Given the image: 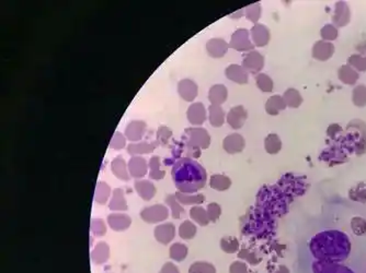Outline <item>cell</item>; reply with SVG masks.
Here are the masks:
<instances>
[{
  "label": "cell",
  "mask_w": 366,
  "mask_h": 273,
  "mask_svg": "<svg viewBox=\"0 0 366 273\" xmlns=\"http://www.w3.org/2000/svg\"><path fill=\"white\" fill-rule=\"evenodd\" d=\"M351 241L346 233L339 229H327L316 234L309 242L314 258L318 261L340 263L351 254Z\"/></svg>",
  "instance_id": "obj_1"
},
{
  "label": "cell",
  "mask_w": 366,
  "mask_h": 273,
  "mask_svg": "<svg viewBox=\"0 0 366 273\" xmlns=\"http://www.w3.org/2000/svg\"><path fill=\"white\" fill-rule=\"evenodd\" d=\"M178 192L194 194L205 186L207 175L202 165L190 158L179 160L171 171Z\"/></svg>",
  "instance_id": "obj_2"
},
{
  "label": "cell",
  "mask_w": 366,
  "mask_h": 273,
  "mask_svg": "<svg viewBox=\"0 0 366 273\" xmlns=\"http://www.w3.org/2000/svg\"><path fill=\"white\" fill-rule=\"evenodd\" d=\"M292 199L284 194L279 186L263 187L260 190L257 198L259 209H261L273 216H283L288 209V202Z\"/></svg>",
  "instance_id": "obj_3"
},
{
  "label": "cell",
  "mask_w": 366,
  "mask_h": 273,
  "mask_svg": "<svg viewBox=\"0 0 366 273\" xmlns=\"http://www.w3.org/2000/svg\"><path fill=\"white\" fill-rule=\"evenodd\" d=\"M344 137L340 138L344 150L356 154L366 152V125L361 120H354L348 125Z\"/></svg>",
  "instance_id": "obj_4"
},
{
  "label": "cell",
  "mask_w": 366,
  "mask_h": 273,
  "mask_svg": "<svg viewBox=\"0 0 366 273\" xmlns=\"http://www.w3.org/2000/svg\"><path fill=\"white\" fill-rule=\"evenodd\" d=\"M185 145L198 150H205L210 145V136L205 128L190 127L184 130Z\"/></svg>",
  "instance_id": "obj_5"
},
{
  "label": "cell",
  "mask_w": 366,
  "mask_h": 273,
  "mask_svg": "<svg viewBox=\"0 0 366 273\" xmlns=\"http://www.w3.org/2000/svg\"><path fill=\"white\" fill-rule=\"evenodd\" d=\"M278 186L282 192L290 198L291 196H302L306 192L307 188L304 178L293 175V174L284 175L278 183Z\"/></svg>",
  "instance_id": "obj_6"
},
{
  "label": "cell",
  "mask_w": 366,
  "mask_h": 273,
  "mask_svg": "<svg viewBox=\"0 0 366 273\" xmlns=\"http://www.w3.org/2000/svg\"><path fill=\"white\" fill-rule=\"evenodd\" d=\"M229 47L237 52H252L255 48L251 40L250 31L246 29H238L233 33L229 42Z\"/></svg>",
  "instance_id": "obj_7"
},
{
  "label": "cell",
  "mask_w": 366,
  "mask_h": 273,
  "mask_svg": "<svg viewBox=\"0 0 366 273\" xmlns=\"http://www.w3.org/2000/svg\"><path fill=\"white\" fill-rule=\"evenodd\" d=\"M169 217V209L164 204H153L146 206L141 211V218L144 222L149 224L164 222Z\"/></svg>",
  "instance_id": "obj_8"
},
{
  "label": "cell",
  "mask_w": 366,
  "mask_h": 273,
  "mask_svg": "<svg viewBox=\"0 0 366 273\" xmlns=\"http://www.w3.org/2000/svg\"><path fill=\"white\" fill-rule=\"evenodd\" d=\"M319 159L323 162H327L329 165L342 164L348 161V155L344 149L340 145H331L330 148L323 150L320 154Z\"/></svg>",
  "instance_id": "obj_9"
},
{
  "label": "cell",
  "mask_w": 366,
  "mask_h": 273,
  "mask_svg": "<svg viewBox=\"0 0 366 273\" xmlns=\"http://www.w3.org/2000/svg\"><path fill=\"white\" fill-rule=\"evenodd\" d=\"M242 67L248 72L259 74L261 73V70L264 68V57L261 53L258 51L249 52L246 57L242 59Z\"/></svg>",
  "instance_id": "obj_10"
},
{
  "label": "cell",
  "mask_w": 366,
  "mask_h": 273,
  "mask_svg": "<svg viewBox=\"0 0 366 273\" xmlns=\"http://www.w3.org/2000/svg\"><path fill=\"white\" fill-rule=\"evenodd\" d=\"M313 271L314 273H356L345 264L318 260L313 263Z\"/></svg>",
  "instance_id": "obj_11"
},
{
  "label": "cell",
  "mask_w": 366,
  "mask_h": 273,
  "mask_svg": "<svg viewBox=\"0 0 366 273\" xmlns=\"http://www.w3.org/2000/svg\"><path fill=\"white\" fill-rule=\"evenodd\" d=\"M251 40L257 47H264L269 44L271 39L270 30L262 23H257L250 30Z\"/></svg>",
  "instance_id": "obj_12"
},
{
  "label": "cell",
  "mask_w": 366,
  "mask_h": 273,
  "mask_svg": "<svg viewBox=\"0 0 366 273\" xmlns=\"http://www.w3.org/2000/svg\"><path fill=\"white\" fill-rule=\"evenodd\" d=\"M186 117H188L189 122L193 126L203 125L207 118V111L204 104L201 102L191 104L188 111H186Z\"/></svg>",
  "instance_id": "obj_13"
},
{
  "label": "cell",
  "mask_w": 366,
  "mask_h": 273,
  "mask_svg": "<svg viewBox=\"0 0 366 273\" xmlns=\"http://www.w3.org/2000/svg\"><path fill=\"white\" fill-rule=\"evenodd\" d=\"M247 118H248V113L242 105L233 107L226 116L227 123H228V125L235 130L242 128V126L245 125Z\"/></svg>",
  "instance_id": "obj_14"
},
{
  "label": "cell",
  "mask_w": 366,
  "mask_h": 273,
  "mask_svg": "<svg viewBox=\"0 0 366 273\" xmlns=\"http://www.w3.org/2000/svg\"><path fill=\"white\" fill-rule=\"evenodd\" d=\"M128 172L131 177L135 179H141L147 175V172L149 170L148 163L141 155L132 156L131 160L128 162Z\"/></svg>",
  "instance_id": "obj_15"
},
{
  "label": "cell",
  "mask_w": 366,
  "mask_h": 273,
  "mask_svg": "<svg viewBox=\"0 0 366 273\" xmlns=\"http://www.w3.org/2000/svg\"><path fill=\"white\" fill-rule=\"evenodd\" d=\"M178 93L183 101L193 102L199 94V87L191 79H182L178 83Z\"/></svg>",
  "instance_id": "obj_16"
},
{
  "label": "cell",
  "mask_w": 366,
  "mask_h": 273,
  "mask_svg": "<svg viewBox=\"0 0 366 273\" xmlns=\"http://www.w3.org/2000/svg\"><path fill=\"white\" fill-rule=\"evenodd\" d=\"M153 236L156 241L162 245H168L174 241L176 236V226L172 223H162L153 229Z\"/></svg>",
  "instance_id": "obj_17"
},
{
  "label": "cell",
  "mask_w": 366,
  "mask_h": 273,
  "mask_svg": "<svg viewBox=\"0 0 366 273\" xmlns=\"http://www.w3.org/2000/svg\"><path fill=\"white\" fill-rule=\"evenodd\" d=\"M335 54V45L326 40H317L312 48V56L317 60L326 61Z\"/></svg>",
  "instance_id": "obj_18"
},
{
  "label": "cell",
  "mask_w": 366,
  "mask_h": 273,
  "mask_svg": "<svg viewBox=\"0 0 366 273\" xmlns=\"http://www.w3.org/2000/svg\"><path fill=\"white\" fill-rule=\"evenodd\" d=\"M146 130H147V123L143 120H132L128 122L125 128L124 135L127 140L131 142H138L143 139Z\"/></svg>",
  "instance_id": "obj_19"
},
{
  "label": "cell",
  "mask_w": 366,
  "mask_h": 273,
  "mask_svg": "<svg viewBox=\"0 0 366 273\" xmlns=\"http://www.w3.org/2000/svg\"><path fill=\"white\" fill-rule=\"evenodd\" d=\"M246 140L239 134H230L223 140V149L228 154H237L243 151Z\"/></svg>",
  "instance_id": "obj_20"
},
{
  "label": "cell",
  "mask_w": 366,
  "mask_h": 273,
  "mask_svg": "<svg viewBox=\"0 0 366 273\" xmlns=\"http://www.w3.org/2000/svg\"><path fill=\"white\" fill-rule=\"evenodd\" d=\"M226 78L238 85H247L249 81V72L240 65H229L225 70Z\"/></svg>",
  "instance_id": "obj_21"
},
{
  "label": "cell",
  "mask_w": 366,
  "mask_h": 273,
  "mask_svg": "<svg viewBox=\"0 0 366 273\" xmlns=\"http://www.w3.org/2000/svg\"><path fill=\"white\" fill-rule=\"evenodd\" d=\"M229 43H227L224 38L214 37L210 38L206 43V52L212 58H222L228 52Z\"/></svg>",
  "instance_id": "obj_22"
},
{
  "label": "cell",
  "mask_w": 366,
  "mask_h": 273,
  "mask_svg": "<svg viewBox=\"0 0 366 273\" xmlns=\"http://www.w3.org/2000/svg\"><path fill=\"white\" fill-rule=\"evenodd\" d=\"M351 18V12L350 8L344 2H338L335 6V14H333V26L336 28L345 27L350 22Z\"/></svg>",
  "instance_id": "obj_23"
},
{
  "label": "cell",
  "mask_w": 366,
  "mask_h": 273,
  "mask_svg": "<svg viewBox=\"0 0 366 273\" xmlns=\"http://www.w3.org/2000/svg\"><path fill=\"white\" fill-rule=\"evenodd\" d=\"M108 224L115 232H124L132 225V219L125 213H111L108 216Z\"/></svg>",
  "instance_id": "obj_24"
},
{
  "label": "cell",
  "mask_w": 366,
  "mask_h": 273,
  "mask_svg": "<svg viewBox=\"0 0 366 273\" xmlns=\"http://www.w3.org/2000/svg\"><path fill=\"white\" fill-rule=\"evenodd\" d=\"M134 188L144 201H149L156 195V187L150 180L146 179H136L134 183Z\"/></svg>",
  "instance_id": "obj_25"
},
{
  "label": "cell",
  "mask_w": 366,
  "mask_h": 273,
  "mask_svg": "<svg viewBox=\"0 0 366 273\" xmlns=\"http://www.w3.org/2000/svg\"><path fill=\"white\" fill-rule=\"evenodd\" d=\"M109 209L114 212L126 211L128 209L125 199V193L123 189L115 188L112 192V198L109 202Z\"/></svg>",
  "instance_id": "obj_26"
},
{
  "label": "cell",
  "mask_w": 366,
  "mask_h": 273,
  "mask_svg": "<svg viewBox=\"0 0 366 273\" xmlns=\"http://www.w3.org/2000/svg\"><path fill=\"white\" fill-rule=\"evenodd\" d=\"M228 97V90L224 85H215L208 91V100L210 105H219L224 104Z\"/></svg>",
  "instance_id": "obj_27"
},
{
  "label": "cell",
  "mask_w": 366,
  "mask_h": 273,
  "mask_svg": "<svg viewBox=\"0 0 366 273\" xmlns=\"http://www.w3.org/2000/svg\"><path fill=\"white\" fill-rule=\"evenodd\" d=\"M159 145L158 141L153 142H132L129 143L127 146V152L128 154H131L132 156H136V155H142V154H149L151 153Z\"/></svg>",
  "instance_id": "obj_28"
},
{
  "label": "cell",
  "mask_w": 366,
  "mask_h": 273,
  "mask_svg": "<svg viewBox=\"0 0 366 273\" xmlns=\"http://www.w3.org/2000/svg\"><path fill=\"white\" fill-rule=\"evenodd\" d=\"M111 171L114 174V176L121 180L128 181L129 180V172H128V165L126 164L125 160L122 156H117L114 160L111 163Z\"/></svg>",
  "instance_id": "obj_29"
},
{
  "label": "cell",
  "mask_w": 366,
  "mask_h": 273,
  "mask_svg": "<svg viewBox=\"0 0 366 273\" xmlns=\"http://www.w3.org/2000/svg\"><path fill=\"white\" fill-rule=\"evenodd\" d=\"M286 107L287 106L285 104V101H284L283 96H281L279 94H275V95H272L269 100L266 101L265 112L270 116H276V115H279L282 111L285 110Z\"/></svg>",
  "instance_id": "obj_30"
},
{
  "label": "cell",
  "mask_w": 366,
  "mask_h": 273,
  "mask_svg": "<svg viewBox=\"0 0 366 273\" xmlns=\"http://www.w3.org/2000/svg\"><path fill=\"white\" fill-rule=\"evenodd\" d=\"M359 72L348 64L341 66V68L338 71V78L340 81L348 86H354L356 81L359 80Z\"/></svg>",
  "instance_id": "obj_31"
},
{
  "label": "cell",
  "mask_w": 366,
  "mask_h": 273,
  "mask_svg": "<svg viewBox=\"0 0 366 273\" xmlns=\"http://www.w3.org/2000/svg\"><path fill=\"white\" fill-rule=\"evenodd\" d=\"M110 257V247L107 243L100 242L95 245L91 251V259L95 264L107 262Z\"/></svg>",
  "instance_id": "obj_32"
},
{
  "label": "cell",
  "mask_w": 366,
  "mask_h": 273,
  "mask_svg": "<svg viewBox=\"0 0 366 273\" xmlns=\"http://www.w3.org/2000/svg\"><path fill=\"white\" fill-rule=\"evenodd\" d=\"M208 120L213 127H222L226 120V114L223 107L219 105H210L208 107Z\"/></svg>",
  "instance_id": "obj_33"
},
{
  "label": "cell",
  "mask_w": 366,
  "mask_h": 273,
  "mask_svg": "<svg viewBox=\"0 0 366 273\" xmlns=\"http://www.w3.org/2000/svg\"><path fill=\"white\" fill-rule=\"evenodd\" d=\"M284 101H285V104L287 107H291V109H297L303 103V96L302 94L299 93V91L291 88L287 89L284 94L282 95Z\"/></svg>",
  "instance_id": "obj_34"
},
{
  "label": "cell",
  "mask_w": 366,
  "mask_h": 273,
  "mask_svg": "<svg viewBox=\"0 0 366 273\" xmlns=\"http://www.w3.org/2000/svg\"><path fill=\"white\" fill-rule=\"evenodd\" d=\"M209 186L217 192H225L232 186V180L228 176L223 174H214L209 178Z\"/></svg>",
  "instance_id": "obj_35"
},
{
  "label": "cell",
  "mask_w": 366,
  "mask_h": 273,
  "mask_svg": "<svg viewBox=\"0 0 366 273\" xmlns=\"http://www.w3.org/2000/svg\"><path fill=\"white\" fill-rule=\"evenodd\" d=\"M176 197L178 201L184 205H199L205 201L204 195L201 194H185L181 192H177Z\"/></svg>",
  "instance_id": "obj_36"
},
{
  "label": "cell",
  "mask_w": 366,
  "mask_h": 273,
  "mask_svg": "<svg viewBox=\"0 0 366 273\" xmlns=\"http://www.w3.org/2000/svg\"><path fill=\"white\" fill-rule=\"evenodd\" d=\"M111 193V187L105 181H99L94 190V201L99 204H105L109 200Z\"/></svg>",
  "instance_id": "obj_37"
},
{
  "label": "cell",
  "mask_w": 366,
  "mask_h": 273,
  "mask_svg": "<svg viewBox=\"0 0 366 273\" xmlns=\"http://www.w3.org/2000/svg\"><path fill=\"white\" fill-rule=\"evenodd\" d=\"M149 166V178L153 180H160L165 177L166 171L161 170V162L160 158L157 155L151 156V159L148 162Z\"/></svg>",
  "instance_id": "obj_38"
},
{
  "label": "cell",
  "mask_w": 366,
  "mask_h": 273,
  "mask_svg": "<svg viewBox=\"0 0 366 273\" xmlns=\"http://www.w3.org/2000/svg\"><path fill=\"white\" fill-rule=\"evenodd\" d=\"M264 149L269 154H278L282 150V140L279 135H267L264 139Z\"/></svg>",
  "instance_id": "obj_39"
},
{
  "label": "cell",
  "mask_w": 366,
  "mask_h": 273,
  "mask_svg": "<svg viewBox=\"0 0 366 273\" xmlns=\"http://www.w3.org/2000/svg\"><path fill=\"white\" fill-rule=\"evenodd\" d=\"M190 217L195 223H198L200 226H206L210 222L207 216V211L201 205L192 206L190 210Z\"/></svg>",
  "instance_id": "obj_40"
},
{
  "label": "cell",
  "mask_w": 366,
  "mask_h": 273,
  "mask_svg": "<svg viewBox=\"0 0 366 273\" xmlns=\"http://www.w3.org/2000/svg\"><path fill=\"white\" fill-rule=\"evenodd\" d=\"M188 253H189L188 247L181 243H175L169 248L170 258L177 262L183 261L186 258V256H188Z\"/></svg>",
  "instance_id": "obj_41"
},
{
  "label": "cell",
  "mask_w": 366,
  "mask_h": 273,
  "mask_svg": "<svg viewBox=\"0 0 366 273\" xmlns=\"http://www.w3.org/2000/svg\"><path fill=\"white\" fill-rule=\"evenodd\" d=\"M349 198L355 202L366 203V184L360 183L353 186L349 192Z\"/></svg>",
  "instance_id": "obj_42"
},
{
  "label": "cell",
  "mask_w": 366,
  "mask_h": 273,
  "mask_svg": "<svg viewBox=\"0 0 366 273\" xmlns=\"http://www.w3.org/2000/svg\"><path fill=\"white\" fill-rule=\"evenodd\" d=\"M197 232H198L197 225L189 220L182 222L180 226H179V236H180L182 239L194 238V236L197 235Z\"/></svg>",
  "instance_id": "obj_43"
},
{
  "label": "cell",
  "mask_w": 366,
  "mask_h": 273,
  "mask_svg": "<svg viewBox=\"0 0 366 273\" xmlns=\"http://www.w3.org/2000/svg\"><path fill=\"white\" fill-rule=\"evenodd\" d=\"M165 202L168 204L171 211V216L174 219H180L181 214H183L184 209L182 204L178 201L176 195H168L165 199Z\"/></svg>",
  "instance_id": "obj_44"
},
{
  "label": "cell",
  "mask_w": 366,
  "mask_h": 273,
  "mask_svg": "<svg viewBox=\"0 0 366 273\" xmlns=\"http://www.w3.org/2000/svg\"><path fill=\"white\" fill-rule=\"evenodd\" d=\"M256 83L259 90H261L262 92L267 93V92H272L273 91V80L270 76H267L266 73H259L256 76Z\"/></svg>",
  "instance_id": "obj_45"
},
{
  "label": "cell",
  "mask_w": 366,
  "mask_h": 273,
  "mask_svg": "<svg viewBox=\"0 0 366 273\" xmlns=\"http://www.w3.org/2000/svg\"><path fill=\"white\" fill-rule=\"evenodd\" d=\"M239 242L238 239L233 236H225L221 239V248L226 254H235L239 250Z\"/></svg>",
  "instance_id": "obj_46"
},
{
  "label": "cell",
  "mask_w": 366,
  "mask_h": 273,
  "mask_svg": "<svg viewBox=\"0 0 366 273\" xmlns=\"http://www.w3.org/2000/svg\"><path fill=\"white\" fill-rule=\"evenodd\" d=\"M261 14H262V7L259 3L249 5L248 7L245 8L246 18L252 23L257 24L260 18H261Z\"/></svg>",
  "instance_id": "obj_47"
},
{
  "label": "cell",
  "mask_w": 366,
  "mask_h": 273,
  "mask_svg": "<svg viewBox=\"0 0 366 273\" xmlns=\"http://www.w3.org/2000/svg\"><path fill=\"white\" fill-rule=\"evenodd\" d=\"M189 273H216V268L206 261H195L189 268Z\"/></svg>",
  "instance_id": "obj_48"
},
{
  "label": "cell",
  "mask_w": 366,
  "mask_h": 273,
  "mask_svg": "<svg viewBox=\"0 0 366 273\" xmlns=\"http://www.w3.org/2000/svg\"><path fill=\"white\" fill-rule=\"evenodd\" d=\"M352 100L355 106L364 107L366 106V86H357L353 89Z\"/></svg>",
  "instance_id": "obj_49"
},
{
  "label": "cell",
  "mask_w": 366,
  "mask_h": 273,
  "mask_svg": "<svg viewBox=\"0 0 366 273\" xmlns=\"http://www.w3.org/2000/svg\"><path fill=\"white\" fill-rule=\"evenodd\" d=\"M348 65L351 66L356 71H366V56L355 54L349 57Z\"/></svg>",
  "instance_id": "obj_50"
},
{
  "label": "cell",
  "mask_w": 366,
  "mask_h": 273,
  "mask_svg": "<svg viewBox=\"0 0 366 273\" xmlns=\"http://www.w3.org/2000/svg\"><path fill=\"white\" fill-rule=\"evenodd\" d=\"M238 258L252 264V266H257V264L262 261V258L260 257V256H258L255 251L247 249V248L246 249H241L238 253Z\"/></svg>",
  "instance_id": "obj_51"
},
{
  "label": "cell",
  "mask_w": 366,
  "mask_h": 273,
  "mask_svg": "<svg viewBox=\"0 0 366 273\" xmlns=\"http://www.w3.org/2000/svg\"><path fill=\"white\" fill-rule=\"evenodd\" d=\"M351 228L353 234L356 236H363L366 234V220L362 217H354L351 219Z\"/></svg>",
  "instance_id": "obj_52"
},
{
  "label": "cell",
  "mask_w": 366,
  "mask_h": 273,
  "mask_svg": "<svg viewBox=\"0 0 366 273\" xmlns=\"http://www.w3.org/2000/svg\"><path fill=\"white\" fill-rule=\"evenodd\" d=\"M338 29L333 26V24H326L321 30H320V35L322 37V40H326V42H332L338 37Z\"/></svg>",
  "instance_id": "obj_53"
},
{
  "label": "cell",
  "mask_w": 366,
  "mask_h": 273,
  "mask_svg": "<svg viewBox=\"0 0 366 273\" xmlns=\"http://www.w3.org/2000/svg\"><path fill=\"white\" fill-rule=\"evenodd\" d=\"M90 229L93 235L99 237L107 234V225H105V223L101 219H92Z\"/></svg>",
  "instance_id": "obj_54"
},
{
  "label": "cell",
  "mask_w": 366,
  "mask_h": 273,
  "mask_svg": "<svg viewBox=\"0 0 366 273\" xmlns=\"http://www.w3.org/2000/svg\"><path fill=\"white\" fill-rule=\"evenodd\" d=\"M126 145V137L125 135L121 134L120 131H115L114 136L112 137L111 142H110V148L114 149V150H122Z\"/></svg>",
  "instance_id": "obj_55"
},
{
  "label": "cell",
  "mask_w": 366,
  "mask_h": 273,
  "mask_svg": "<svg viewBox=\"0 0 366 273\" xmlns=\"http://www.w3.org/2000/svg\"><path fill=\"white\" fill-rule=\"evenodd\" d=\"M172 137V131L166 126H161L157 131V141L161 145H167L169 139Z\"/></svg>",
  "instance_id": "obj_56"
},
{
  "label": "cell",
  "mask_w": 366,
  "mask_h": 273,
  "mask_svg": "<svg viewBox=\"0 0 366 273\" xmlns=\"http://www.w3.org/2000/svg\"><path fill=\"white\" fill-rule=\"evenodd\" d=\"M207 216L210 222H217V220L219 219V217L222 216V208L221 205L216 202H212L207 205Z\"/></svg>",
  "instance_id": "obj_57"
},
{
  "label": "cell",
  "mask_w": 366,
  "mask_h": 273,
  "mask_svg": "<svg viewBox=\"0 0 366 273\" xmlns=\"http://www.w3.org/2000/svg\"><path fill=\"white\" fill-rule=\"evenodd\" d=\"M229 273H249V270L245 261L237 260L230 264Z\"/></svg>",
  "instance_id": "obj_58"
},
{
  "label": "cell",
  "mask_w": 366,
  "mask_h": 273,
  "mask_svg": "<svg viewBox=\"0 0 366 273\" xmlns=\"http://www.w3.org/2000/svg\"><path fill=\"white\" fill-rule=\"evenodd\" d=\"M341 134H342V128H341L338 123H332V125H330L327 129V135L332 140L340 139Z\"/></svg>",
  "instance_id": "obj_59"
},
{
  "label": "cell",
  "mask_w": 366,
  "mask_h": 273,
  "mask_svg": "<svg viewBox=\"0 0 366 273\" xmlns=\"http://www.w3.org/2000/svg\"><path fill=\"white\" fill-rule=\"evenodd\" d=\"M159 273H180V271H179L178 267L172 262H166L164 266H162Z\"/></svg>",
  "instance_id": "obj_60"
},
{
  "label": "cell",
  "mask_w": 366,
  "mask_h": 273,
  "mask_svg": "<svg viewBox=\"0 0 366 273\" xmlns=\"http://www.w3.org/2000/svg\"><path fill=\"white\" fill-rule=\"evenodd\" d=\"M243 14H245V9H243V8H242V9H239V10H237V11H235L234 13H230V14H229V18L235 19V20H236V19H240Z\"/></svg>",
  "instance_id": "obj_61"
},
{
  "label": "cell",
  "mask_w": 366,
  "mask_h": 273,
  "mask_svg": "<svg viewBox=\"0 0 366 273\" xmlns=\"http://www.w3.org/2000/svg\"><path fill=\"white\" fill-rule=\"evenodd\" d=\"M356 49L359 51L361 54H366V40L362 42L361 44H359L356 46Z\"/></svg>",
  "instance_id": "obj_62"
},
{
  "label": "cell",
  "mask_w": 366,
  "mask_h": 273,
  "mask_svg": "<svg viewBox=\"0 0 366 273\" xmlns=\"http://www.w3.org/2000/svg\"><path fill=\"white\" fill-rule=\"evenodd\" d=\"M274 273H290V270L286 266H284V264H281V266L278 268Z\"/></svg>",
  "instance_id": "obj_63"
}]
</instances>
